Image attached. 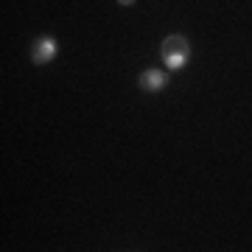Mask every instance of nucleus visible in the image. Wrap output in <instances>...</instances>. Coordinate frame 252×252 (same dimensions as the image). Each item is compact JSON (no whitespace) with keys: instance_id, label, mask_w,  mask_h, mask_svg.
<instances>
[{"instance_id":"obj_1","label":"nucleus","mask_w":252,"mask_h":252,"mask_svg":"<svg viewBox=\"0 0 252 252\" xmlns=\"http://www.w3.org/2000/svg\"><path fill=\"white\" fill-rule=\"evenodd\" d=\"M160 56L168 70H182L190 59V42L185 34H168L160 45Z\"/></svg>"},{"instance_id":"obj_2","label":"nucleus","mask_w":252,"mask_h":252,"mask_svg":"<svg viewBox=\"0 0 252 252\" xmlns=\"http://www.w3.org/2000/svg\"><path fill=\"white\" fill-rule=\"evenodd\" d=\"M168 81H171L168 70H162V67H149V70L140 73L137 87H140L143 93H162L165 87H168Z\"/></svg>"},{"instance_id":"obj_3","label":"nucleus","mask_w":252,"mask_h":252,"mask_svg":"<svg viewBox=\"0 0 252 252\" xmlns=\"http://www.w3.org/2000/svg\"><path fill=\"white\" fill-rule=\"evenodd\" d=\"M56 51H59V42H56L54 36H39V39H34V45H31V62L48 64L56 56Z\"/></svg>"},{"instance_id":"obj_4","label":"nucleus","mask_w":252,"mask_h":252,"mask_svg":"<svg viewBox=\"0 0 252 252\" xmlns=\"http://www.w3.org/2000/svg\"><path fill=\"white\" fill-rule=\"evenodd\" d=\"M118 6H126V9H129V6H135V0H115Z\"/></svg>"}]
</instances>
